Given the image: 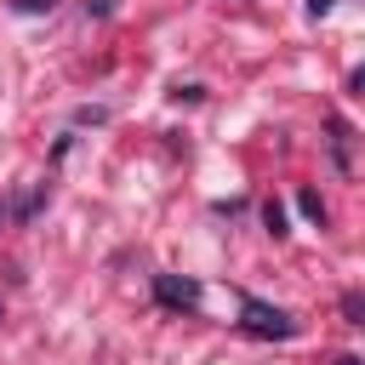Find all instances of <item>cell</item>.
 Instances as JSON below:
<instances>
[{"label": "cell", "instance_id": "obj_1", "mask_svg": "<svg viewBox=\"0 0 365 365\" xmlns=\"http://www.w3.org/2000/svg\"><path fill=\"white\" fill-rule=\"evenodd\" d=\"M240 325L251 331V336H297V319L285 314V308H274V302H262V297H240Z\"/></svg>", "mask_w": 365, "mask_h": 365}, {"label": "cell", "instance_id": "obj_2", "mask_svg": "<svg viewBox=\"0 0 365 365\" xmlns=\"http://www.w3.org/2000/svg\"><path fill=\"white\" fill-rule=\"evenodd\" d=\"M154 291H160L165 308H194V302H200V285H194V279H177V274H160Z\"/></svg>", "mask_w": 365, "mask_h": 365}, {"label": "cell", "instance_id": "obj_3", "mask_svg": "<svg viewBox=\"0 0 365 365\" xmlns=\"http://www.w3.org/2000/svg\"><path fill=\"white\" fill-rule=\"evenodd\" d=\"M348 137H354V131H348L342 120H331V154H336V165H342V171L354 165V160H348Z\"/></svg>", "mask_w": 365, "mask_h": 365}, {"label": "cell", "instance_id": "obj_4", "mask_svg": "<svg viewBox=\"0 0 365 365\" xmlns=\"http://www.w3.org/2000/svg\"><path fill=\"white\" fill-rule=\"evenodd\" d=\"M262 222H268V234H274V240H285V234H291V228H285V205H274V200L262 205Z\"/></svg>", "mask_w": 365, "mask_h": 365}, {"label": "cell", "instance_id": "obj_5", "mask_svg": "<svg viewBox=\"0 0 365 365\" xmlns=\"http://www.w3.org/2000/svg\"><path fill=\"white\" fill-rule=\"evenodd\" d=\"M297 211H302V217H314V222H325V205H319V194H314V188H302V194H297Z\"/></svg>", "mask_w": 365, "mask_h": 365}, {"label": "cell", "instance_id": "obj_6", "mask_svg": "<svg viewBox=\"0 0 365 365\" xmlns=\"http://www.w3.org/2000/svg\"><path fill=\"white\" fill-rule=\"evenodd\" d=\"M342 314H348V325H365V302H359V291L342 297Z\"/></svg>", "mask_w": 365, "mask_h": 365}, {"label": "cell", "instance_id": "obj_7", "mask_svg": "<svg viewBox=\"0 0 365 365\" xmlns=\"http://www.w3.org/2000/svg\"><path fill=\"white\" fill-rule=\"evenodd\" d=\"M331 6H336V0H308V17H325Z\"/></svg>", "mask_w": 365, "mask_h": 365}, {"label": "cell", "instance_id": "obj_8", "mask_svg": "<svg viewBox=\"0 0 365 365\" xmlns=\"http://www.w3.org/2000/svg\"><path fill=\"white\" fill-rule=\"evenodd\" d=\"M23 11H51V0H17Z\"/></svg>", "mask_w": 365, "mask_h": 365}, {"label": "cell", "instance_id": "obj_9", "mask_svg": "<svg viewBox=\"0 0 365 365\" xmlns=\"http://www.w3.org/2000/svg\"><path fill=\"white\" fill-rule=\"evenodd\" d=\"M108 6H114V0H86V11H97V17H103Z\"/></svg>", "mask_w": 365, "mask_h": 365}]
</instances>
